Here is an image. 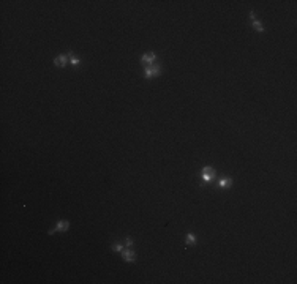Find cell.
Masks as SVG:
<instances>
[{
    "label": "cell",
    "instance_id": "cell-1",
    "mask_svg": "<svg viewBox=\"0 0 297 284\" xmlns=\"http://www.w3.org/2000/svg\"><path fill=\"white\" fill-rule=\"evenodd\" d=\"M161 73V68L157 66V65H150V66H147L145 68V77L147 79H150V77H155Z\"/></svg>",
    "mask_w": 297,
    "mask_h": 284
},
{
    "label": "cell",
    "instance_id": "cell-2",
    "mask_svg": "<svg viewBox=\"0 0 297 284\" xmlns=\"http://www.w3.org/2000/svg\"><path fill=\"white\" fill-rule=\"evenodd\" d=\"M215 178V171L212 169V168H204L202 169V182H206V183H209V182H212Z\"/></svg>",
    "mask_w": 297,
    "mask_h": 284
},
{
    "label": "cell",
    "instance_id": "cell-3",
    "mask_svg": "<svg viewBox=\"0 0 297 284\" xmlns=\"http://www.w3.org/2000/svg\"><path fill=\"white\" fill-rule=\"evenodd\" d=\"M68 227H70V221H59L57 223V226L52 229V230H49V234H54V232H66L68 230Z\"/></svg>",
    "mask_w": 297,
    "mask_h": 284
},
{
    "label": "cell",
    "instance_id": "cell-4",
    "mask_svg": "<svg viewBox=\"0 0 297 284\" xmlns=\"http://www.w3.org/2000/svg\"><path fill=\"white\" fill-rule=\"evenodd\" d=\"M155 59H157V55H155L154 52H145V54L141 57V62H142L144 65H148V66H150V65L155 62Z\"/></svg>",
    "mask_w": 297,
    "mask_h": 284
},
{
    "label": "cell",
    "instance_id": "cell-5",
    "mask_svg": "<svg viewBox=\"0 0 297 284\" xmlns=\"http://www.w3.org/2000/svg\"><path fill=\"white\" fill-rule=\"evenodd\" d=\"M122 256L127 262H134L136 261V253L134 251H130V250H123L122 251Z\"/></svg>",
    "mask_w": 297,
    "mask_h": 284
},
{
    "label": "cell",
    "instance_id": "cell-6",
    "mask_svg": "<svg viewBox=\"0 0 297 284\" xmlns=\"http://www.w3.org/2000/svg\"><path fill=\"white\" fill-rule=\"evenodd\" d=\"M54 63H55V66L63 68V66L66 65V55H59V57H55V59H54Z\"/></svg>",
    "mask_w": 297,
    "mask_h": 284
},
{
    "label": "cell",
    "instance_id": "cell-7",
    "mask_svg": "<svg viewBox=\"0 0 297 284\" xmlns=\"http://www.w3.org/2000/svg\"><path fill=\"white\" fill-rule=\"evenodd\" d=\"M231 185H232V178L231 177H225V178L220 180V186L221 188H229Z\"/></svg>",
    "mask_w": 297,
    "mask_h": 284
},
{
    "label": "cell",
    "instance_id": "cell-8",
    "mask_svg": "<svg viewBox=\"0 0 297 284\" xmlns=\"http://www.w3.org/2000/svg\"><path fill=\"white\" fill-rule=\"evenodd\" d=\"M185 241H187V245L193 246V245H196V237H195L193 234H187V237H185Z\"/></svg>",
    "mask_w": 297,
    "mask_h": 284
},
{
    "label": "cell",
    "instance_id": "cell-9",
    "mask_svg": "<svg viewBox=\"0 0 297 284\" xmlns=\"http://www.w3.org/2000/svg\"><path fill=\"white\" fill-rule=\"evenodd\" d=\"M253 28L258 32H264V25L259 22V21H253Z\"/></svg>",
    "mask_w": 297,
    "mask_h": 284
},
{
    "label": "cell",
    "instance_id": "cell-10",
    "mask_svg": "<svg viewBox=\"0 0 297 284\" xmlns=\"http://www.w3.org/2000/svg\"><path fill=\"white\" fill-rule=\"evenodd\" d=\"M112 251H119V253H122V251H123V245H122V243H119V241H117L116 245L112 246Z\"/></svg>",
    "mask_w": 297,
    "mask_h": 284
},
{
    "label": "cell",
    "instance_id": "cell-11",
    "mask_svg": "<svg viewBox=\"0 0 297 284\" xmlns=\"http://www.w3.org/2000/svg\"><path fill=\"white\" fill-rule=\"evenodd\" d=\"M68 54L71 55V60H70V62H71V65H73V66H78V65H79V59L73 57V54H71V52H68Z\"/></svg>",
    "mask_w": 297,
    "mask_h": 284
},
{
    "label": "cell",
    "instance_id": "cell-12",
    "mask_svg": "<svg viewBox=\"0 0 297 284\" xmlns=\"http://www.w3.org/2000/svg\"><path fill=\"white\" fill-rule=\"evenodd\" d=\"M125 245H127V246H131V245H133V240H131L130 237L127 238V241H125Z\"/></svg>",
    "mask_w": 297,
    "mask_h": 284
}]
</instances>
